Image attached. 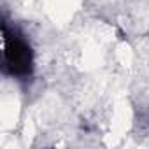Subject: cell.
<instances>
[{"instance_id":"6da1fadb","label":"cell","mask_w":149,"mask_h":149,"mask_svg":"<svg viewBox=\"0 0 149 149\" xmlns=\"http://www.w3.org/2000/svg\"><path fill=\"white\" fill-rule=\"evenodd\" d=\"M4 35V70L11 76L26 77L33 68V54L30 44L6 23L2 25Z\"/></svg>"}]
</instances>
